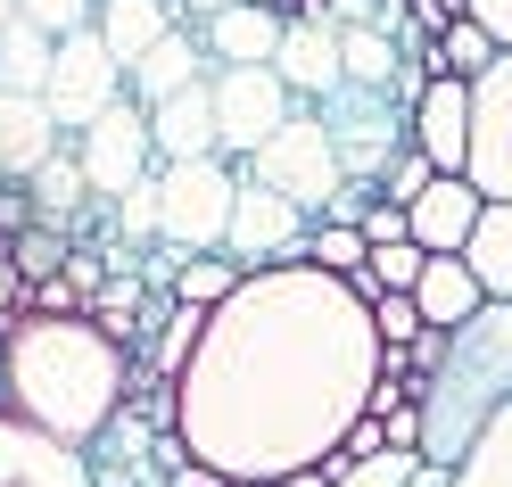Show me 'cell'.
<instances>
[{"mask_svg": "<svg viewBox=\"0 0 512 487\" xmlns=\"http://www.w3.org/2000/svg\"><path fill=\"white\" fill-rule=\"evenodd\" d=\"M380 380L372 306L339 273L265 265L207 314L174 372V438L223 479L323 471Z\"/></svg>", "mask_w": 512, "mask_h": 487, "instance_id": "6da1fadb", "label": "cell"}, {"mask_svg": "<svg viewBox=\"0 0 512 487\" xmlns=\"http://www.w3.org/2000/svg\"><path fill=\"white\" fill-rule=\"evenodd\" d=\"M124 347L91 314H17L0 339V405L67 446H100L124 421Z\"/></svg>", "mask_w": 512, "mask_h": 487, "instance_id": "7a4b0ae2", "label": "cell"}, {"mask_svg": "<svg viewBox=\"0 0 512 487\" xmlns=\"http://www.w3.org/2000/svg\"><path fill=\"white\" fill-rule=\"evenodd\" d=\"M512 405V306H479L471 322L438 339V364L413 388V413H422V463L455 471L471 438Z\"/></svg>", "mask_w": 512, "mask_h": 487, "instance_id": "3957f363", "label": "cell"}, {"mask_svg": "<svg viewBox=\"0 0 512 487\" xmlns=\"http://www.w3.org/2000/svg\"><path fill=\"white\" fill-rule=\"evenodd\" d=\"M232 199H240V166L232 157H182L157 166V240L182 256H215L232 232Z\"/></svg>", "mask_w": 512, "mask_h": 487, "instance_id": "277c9868", "label": "cell"}, {"mask_svg": "<svg viewBox=\"0 0 512 487\" xmlns=\"http://www.w3.org/2000/svg\"><path fill=\"white\" fill-rule=\"evenodd\" d=\"M314 116H323V133H331V149H339V174L356 182V190H380L389 157L413 149V108H397L389 91L339 83L331 100H314Z\"/></svg>", "mask_w": 512, "mask_h": 487, "instance_id": "5b68a950", "label": "cell"}, {"mask_svg": "<svg viewBox=\"0 0 512 487\" xmlns=\"http://www.w3.org/2000/svg\"><path fill=\"white\" fill-rule=\"evenodd\" d=\"M240 174H248V182H265V190H281V199L306 207L314 223H323V215H331V199L347 190L339 149H331V133H323V116H314V108H298V116L281 124V133L256 149L248 166H240Z\"/></svg>", "mask_w": 512, "mask_h": 487, "instance_id": "8992f818", "label": "cell"}, {"mask_svg": "<svg viewBox=\"0 0 512 487\" xmlns=\"http://www.w3.org/2000/svg\"><path fill=\"white\" fill-rule=\"evenodd\" d=\"M207 100H215V157H232V166H248L298 116L290 83L273 67H207Z\"/></svg>", "mask_w": 512, "mask_h": 487, "instance_id": "52a82bcc", "label": "cell"}, {"mask_svg": "<svg viewBox=\"0 0 512 487\" xmlns=\"http://www.w3.org/2000/svg\"><path fill=\"white\" fill-rule=\"evenodd\" d=\"M124 100V67L108 58V42H100V25H83V34H67L58 42V58H50V91H42V108L58 116V133H83V124H100L108 108Z\"/></svg>", "mask_w": 512, "mask_h": 487, "instance_id": "ba28073f", "label": "cell"}, {"mask_svg": "<svg viewBox=\"0 0 512 487\" xmlns=\"http://www.w3.org/2000/svg\"><path fill=\"white\" fill-rule=\"evenodd\" d=\"M306 232L314 215L290 207L281 190L248 182L240 174V199H232V232H223V256H232L240 273H265V265H306Z\"/></svg>", "mask_w": 512, "mask_h": 487, "instance_id": "9c48e42d", "label": "cell"}, {"mask_svg": "<svg viewBox=\"0 0 512 487\" xmlns=\"http://www.w3.org/2000/svg\"><path fill=\"white\" fill-rule=\"evenodd\" d=\"M463 182L479 199H512V50H496L488 75H471V149Z\"/></svg>", "mask_w": 512, "mask_h": 487, "instance_id": "30bf717a", "label": "cell"}, {"mask_svg": "<svg viewBox=\"0 0 512 487\" xmlns=\"http://www.w3.org/2000/svg\"><path fill=\"white\" fill-rule=\"evenodd\" d=\"M75 157H83V182L91 199H124L141 174H157V149H149V108L141 100H116L100 124L75 133Z\"/></svg>", "mask_w": 512, "mask_h": 487, "instance_id": "8fae6325", "label": "cell"}, {"mask_svg": "<svg viewBox=\"0 0 512 487\" xmlns=\"http://www.w3.org/2000/svg\"><path fill=\"white\" fill-rule=\"evenodd\" d=\"M0 487H100V471H91V454L34 430L25 413L0 405Z\"/></svg>", "mask_w": 512, "mask_h": 487, "instance_id": "7c38bea8", "label": "cell"}, {"mask_svg": "<svg viewBox=\"0 0 512 487\" xmlns=\"http://www.w3.org/2000/svg\"><path fill=\"white\" fill-rule=\"evenodd\" d=\"M273 75L290 83V100H298V108H314V100H331V91L347 83V75H339V25H331V17H314V9H298L290 25H281Z\"/></svg>", "mask_w": 512, "mask_h": 487, "instance_id": "4fadbf2b", "label": "cell"}, {"mask_svg": "<svg viewBox=\"0 0 512 487\" xmlns=\"http://www.w3.org/2000/svg\"><path fill=\"white\" fill-rule=\"evenodd\" d=\"M479 207H488V199H479L463 174H430V190L405 207V232H413V248H422V256H463Z\"/></svg>", "mask_w": 512, "mask_h": 487, "instance_id": "5bb4252c", "label": "cell"}, {"mask_svg": "<svg viewBox=\"0 0 512 487\" xmlns=\"http://www.w3.org/2000/svg\"><path fill=\"white\" fill-rule=\"evenodd\" d=\"M413 149H422L438 174H463V149H471V83L463 75H438L422 100H413Z\"/></svg>", "mask_w": 512, "mask_h": 487, "instance_id": "9a60e30c", "label": "cell"}, {"mask_svg": "<svg viewBox=\"0 0 512 487\" xmlns=\"http://www.w3.org/2000/svg\"><path fill=\"white\" fill-rule=\"evenodd\" d=\"M50 149H67L58 116H50L42 100H25V91H0V190H9V182H34Z\"/></svg>", "mask_w": 512, "mask_h": 487, "instance_id": "2e32d148", "label": "cell"}, {"mask_svg": "<svg viewBox=\"0 0 512 487\" xmlns=\"http://www.w3.org/2000/svg\"><path fill=\"white\" fill-rule=\"evenodd\" d=\"M281 25H290V17L256 9V0H232V9H215V17H207V34H199V42H207L215 67H273Z\"/></svg>", "mask_w": 512, "mask_h": 487, "instance_id": "e0dca14e", "label": "cell"}, {"mask_svg": "<svg viewBox=\"0 0 512 487\" xmlns=\"http://www.w3.org/2000/svg\"><path fill=\"white\" fill-rule=\"evenodd\" d=\"M190 83H207V42L190 34V25H174L141 67H124V100L157 108V100H174V91H190Z\"/></svg>", "mask_w": 512, "mask_h": 487, "instance_id": "ac0fdd59", "label": "cell"}, {"mask_svg": "<svg viewBox=\"0 0 512 487\" xmlns=\"http://www.w3.org/2000/svg\"><path fill=\"white\" fill-rule=\"evenodd\" d=\"M149 149H157V166L215 157V100H207V83H190V91H174V100L149 108Z\"/></svg>", "mask_w": 512, "mask_h": 487, "instance_id": "d6986e66", "label": "cell"}, {"mask_svg": "<svg viewBox=\"0 0 512 487\" xmlns=\"http://www.w3.org/2000/svg\"><path fill=\"white\" fill-rule=\"evenodd\" d=\"M91 25H100V42H108L116 67H141V58L182 25V9H174V0H100Z\"/></svg>", "mask_w": 512, "mask_h": 487, "instance_id": "ffe728a7", "label": "cell"}, {"mask_svg": "<svg viewBox=\"0 0 512 487\" xmlns=\"http://www.w3.org/2000/svg\"><path fill=\"white\" fill-rule=\"evenodd\" d=\"M413 306H422V322H430V331H455V322H471L479 306H488V289L471 281V265H463V256H430V265H422V281H413Z\"/></svg>", "mask_w": 512, "mask_h": 487, "instance_id": "44dd1931", "label": "cell"}, {"mask_svg": "<svg viewBox=\"0 0 512 487\" xmlns=\"http://www.w3.org/2000/svg\"><path fill=\"white\" fill-rule=\"evenodd\" d=\"M463 265H471V281L488 289L496 306H512V199H488V207H479L471 240H463Z\"/></svg>", "mask_w": 512, "mask_h": 487, "instance_id": "7402d4cb", "label": "cell"}, {"mask_svg": "<svg viewBox=\"0 0 512 487\" xmlns=\"http://www.w3.org/2000/svg\"><path fill=\"white\" fill-rule=\"evenodd\" d=\"M25 190H34V223H50V232H75V207L91 199L75 141H67V149H50V157H42V174L25 182Z\"/></svg>", "mask_w": 512, "mask_h": 487, "instance_id": "603a6c76", "label": "cell"}, {"mask_svg": "<svg viewBox=\"0 0 512 487\" xmlns=\"http://www.w3.org/2000/svg\"><path fill=\"white\" fill-rule=\"evenodd\" d=\"M50 58H58V42L42 34V25H25V17L0 25V91L42 100V91H50Z\"/></svg>", "mask_w": 512, "mask_h": 487, "instance_id": "cb8c5ba5", "label": "cell"}, {"mask_svg": "<svg viewBox=\"0 0 512 487\" xmlns=\"http://www.w3.org/2000/svg\"><path fill=\"white\" fill-rule=\"evenodd\" d=\"M397 67H405V50L380 34L372 17H356V25H339V75L347 83H364V91H389L397 83Z\"/></svg>", "mask_w": 512, "mask_h": 487, "instance_id": "d4e9b609", "label": "cell"}, {"mask_svg": "<svg viewBox=\"0 0 512 487\" xmlns=\"http://www.w3.org/2000/svg\"><path fill=\"white\" fill-rule=\"evenodd\" d=\"M446 487H512V405L471 438V454L446 471Z\"/></svg>", "mask_w": 512, "mask_h": 487, "instance_id": "484cf974", "label": "cell"}, {"mask_svg": "<svg viewBox=\"0 0 512 487\" xmlns=\"http://www.w3.org/2000/svg\"><path fill=\"white\" fill-rule=\"evenodd\" d=\"M248 273L232 265V256H182V265H174V306H199V314H215L223 298H232V289H240Z\"/></svg>", "mask_w": 512, "mask_h": 487, "instance_id": "4316f807", "label": "cell"}, {"mask_svg": "<svg viewBox=\"0 0 512 487\" xmlns=\"http://www.w3.org/2000/svg\"><path fill=\"white\" fill-rule=\"evenodd\" d=\"M331 487H413V471H422V454L413 446H380V454H364V463H339L331 454Z\"/></svg>", "mask_w": 512, "mask_h": 487, "instance_id": "83f0119b", "label": "cell"}, {"mask_svg": "<svg viewBox=\"0 0 512 487\" xmlns=\"http://www.w3.org/2000/svg\"><path fill=\"white\" fill-rule=\"evenodd\" d=\"M364 232H356V223H314V232H306V265L314 273H339V281H356L364 273Z\"/></svg>", "mask_w": 512, "mask_h": 487, "instance_id": "f1b7e54d", "label": "cell"}, {"mask_svg": "<svg viewBox=\"0 0 512 487\" xmlns=\"http://www.w3.org/2000/svg\"><path fill=\"white\" fill-rule=\"evenodd\" d=\"M496 67V34H488V25H471V17H455V25H446V34H438V75H488Z\"/></svg>", "mask_w": 512, "mask_h": 487, "instance_id": "f546056e", "label": "cell"}, {"mask_svg": "<svg viewBox=\"0 0 512 487\" xmlns=\"http://www.w3.org/2000/svg\"><path fill=\"white\" fill-rule=\"evenodd\" d=\"M0 248H9V265L17 273H67V232H50V223H34V232H17V240H0Z\"/></svg>", "mask_w": 512, "mask_h": 487, "instance_id": "4dcf8cb0", "label": "cell"}, {"mask_svg": "<svg viewBox=\"0 0 512 487\" xmlns=\"http://www.w3.org/2000/svg\"><path fill=\"white\" fill-rule=\"evenodd\" d=\"M17 17H25V25H42L50 42H67V34H83V25L100 17V0H17Z\"/></svg>", "mask_w": 512, "mask_h": 487, "instance_id": "1f68e13d", "label": "cell"}, {"mask_svg": "<svg viewBox=\"0 0 512 487\" xmlns=\"http://www.w3.org/2000/svg\"><path fill=\"white\" fill-rule=\"evenodd\" d=\"M430 174H438V166H430L422 149H397V157H389V174H380V199H389V207H413V199L430 190Z\"/></svg>", "mask_w": 512, "mask_h": 487, "instance_id": "d6a6232c", "label": "cell"}, {"mask_svg": "<svg viewBox=\"0 0 512 487\" xmlns=\"http://www.w3.org/2000/svg\"><path fill=\"white\" fill-rule=\"evenodd\" d=\"M372 331H380V347H413L430 322H422V306H413V298H372Z\"/></svg>", "mask_w": 512, "mask_h": 487, "instance_id": "836d02e7", "label": "cell"}, {"mask_svg": "<svg viewBox=\"0 0 512 487\" xmlns=\"http://www.w3.org/2000/svg\"><path fill=\"white\" fill-rule=\"evenodd\" d=\"M116 232H124V240H157V174H141V182L116 199Z\"/></svg>", "mask_w": 512, "mask_h": 487, "instance_id": "e575fe53", "label": "cell"}, {"mask_svg": "<svg viewBox=\"0 0 512 487\" xmlns=\"http://www.w3.org/2000/svg\"><path fill=\"white\" fill-rule=\"evenodd\" d=\"M356 232H364V248H389V240H413V232H405V207H389V199H380V190H372V207H364V223H356Z\"/></svg>", "mask_w": 512, "mask_h": 487, "instance_id": "d590c367", "label": "cell"}, {"mask_svg": "<svg viewBox=\"0 0 512 487\" xmlns=\"http://www.w3.org/2000/svg\"><path fill=\"white\" fill-rule=\"evenodd\" d=\"M463 17H471V25H488L496 50H512V0H463Z\"/></svg>", "mask_w": 512, "mask_h": 487, "instance_id": "8d00e7d4", "label": "cell"}, {"mask_svg": "<svg viewBox=\"0 0 512 487\" xmlns=\"http://www.w3.org/2000/svg\"><path fill=\"white\" fill-rule=\"evenodd\" d=\"M174 487H223V471H207V463H190V454H174Z\"/></svg>", "mask_w": 512, "mask_h": 487, "instance_id": "74e56055", "label": "cell"}, {"mask_svg": "<svg viewBox=\"0 0 512 487\" xmlns=\"http://www.w3.org/2000/svg\"><path fill=\"white\" fill-rule=\"evenodd\" d=\"M273 487H331V471H281Z\"/></svg>", "mask_w": 512, "mask_h": 487, "instance_id": "f35d334b", "label": "cell"}, {"mask_svg": "<svg viewBox=\"0 0 512 487\" xmlns=\"http://www.w3.org/2000/svg\"><path fill=\"white\" fill-rule=\"evenodd\" d=\"M174 9H182V17H199V25H207L215 9H232V0H174Z\"/></svg>", "mask_w": 512, "mask_h": 487, "instance_id": "ab89813d", "label": "cell"}, {"mask_svg": "<svg viewBox=\"0 0 512 487\" xmlns=\"http://www.w3.org/2000/svg\"><path fill=\"white\" fill-rule=\"evenodd\" d=\"M9 17H17V0H0V25H9Z\"/></svg>", "mask_w": 512, "mask_h": 487, "instance_id": "60d3db41", "label": "cell"}]
</instances>
